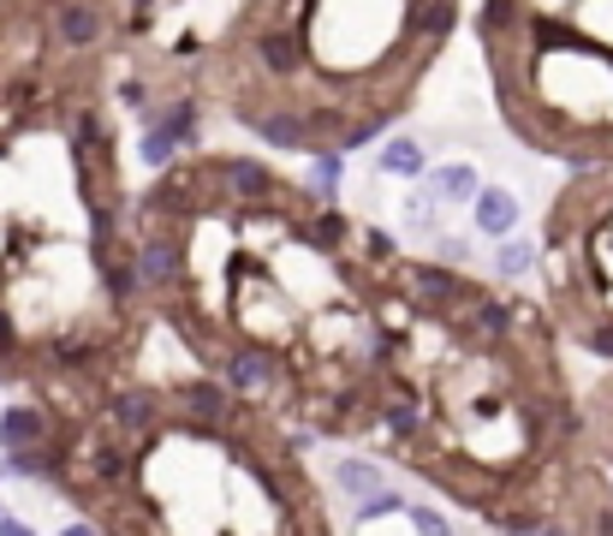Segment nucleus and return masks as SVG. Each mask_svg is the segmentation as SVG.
Wrapping results in <instances>:
<instances>
[{
    "label": "nucleus",
    "instance_id": "4",
    "mask_svg": "<svg viewBox=\"0 0 613 536\" xmlns=\"http://www.w3.org/2000/svg\"><path fill=\"white\" fill-rule=\"evenodd\" d=\"M464 0H239L209 36H179L202 108L251 143L352 155L417 108Z\"/></svg>",
    "mask_w": 613,
    "mask_h": 536
},
{
    "label": "nucleus",
    "instance_id": "5",
    "mask_svg": "<svg viewBox=\"0 0 613 536\" xmlns=\"http://www.w3.org/2000/svg\"><path fill=\"white\" fill-rule=\"evenodd\" d=\"M489 96L524 150L613 162V0H471Z\"/></svg>",
    "mask_w": 613,
    "mask_h": 536
},
{
    "label": "nucleus",
    "instance_id": "8",
    "mask_svg": "<svg viewBox=\"0 0 613 536\" xmlns=\"http://www.w3.org/2000/svg\"><path fill=\"white\" fill-rule=\"evenodd\" d=\"M54 429L48 405L42 400H12L7 412H0V453H24V447H42Z\"/></svg>",
    "mask_w": 613,
    "mask_h": 536
},
{
    "label": "nucleus",
    "instance_id": "19",
    "mask_svg": "<svg viewBox=\"0 0 613 536\" xmlns=\"http://www.w3.org/2000/svg\"><path fill=\"white\" fill-rule=\"evenodd\" d=\"M61 536H101V530H96V525H66Z\"/></svg>",
    "mask_w": 613,
    "mask_h": 536
},
{
    "label": "nucleus",
    "instance_id": "3",
    "mask_svg": "<svg viewBox=\"0 0 613 536\" xmlns=\"http://www.w3.org/2000/svg\"><path fill=\"white\" fill-rule=\"evenodd\" d=\"M560 340L548 304L399 251L370 436L494 530L543 536L566 506L583 436Z\"/></svg>",
    "mask_w": 613,
    "mask_h": 536
},
{
    "label": "nucleus",
    "instance_id": "14",
    "mask_svg": "<svg viewBox=\"0 0 613 536\" xmlns=\"http://www.w3.org/2000/svg\"><path fill=\"white\" fill-rule=\"evenodd\" d=\"M340 173H346V155H310V192H322V197H333L340 192Z\"/></svg>",
    "mask_w": 613,
    "mask_h": 536
},
{
    "label": "nucleus",
    "instance_id": "17",
    "mask_svg": "<svg viewBox=\"0 0 613 536\" xmlns=\"http://www.w3.org/2000/svg\"><path fill=\"white\" fill-rule=\"evenodd\" d=\"M412 525H417V536H452L447 513H435V506H412Z\"/></svg>",
    "mask_w": 613,
    "mask_h": 536
},
{
    "label": "nucleus",
    "instance_id": "15",
    "mask_svg": "<svg viewBox=\"0 0 613 536\" xmlns=\"http://www.w3.org/2000/svg\"><path fill=\"white\" fill-rule=\"evenodd\" d=\"M179 7H191V0H138L143 36H155V31H162V19H167V12H179Z\"/></svg>",
    "mask_w": 613,
    "mask_h": 536
},
{
    "label": "nucleus",
    "instance_id": "18",
    "mask_svg": "<svg viewBox=\"0 0 613 536\" xmlns=\"http://www.w3.org/2000/svg\"><path fill=\"white\" fill-rule=\"evenodd\" d=\"M0 536H31V530H24L19 518H7V513H0Z\"/></svg>",
    "mask_w": 613,
    "mask_h": 536
},
{
    "label": "nucleus",
    "instance_id": "10",
    "mask_svg": "<svg viewBox=\"0 0 613 536\" xmlns=\"http://www.w3.org/2000/svg\"><path fill=\"white\" fill-rule=\"evenodd\" d=\"M429 192L441 197V203H477L483 179H477V167H464V162H441V167L429 173Z\"/></svg>",
    "mask_w": 613,
    "mask_h": 536
},
{
    "label": "nucleus",
    "instance_id": "9",
    "mask_svg": "<svg viewBox=\"0 0 613 536\" xmlns=\"http://www.w3.org/2000/svg\"><path fill=\"white\" fill-rule=\"evenodd\" d=\"M471 215H477V233L483 239H513V227H518V197L506 192V185H483L471 203Z\"/></svg>",
    "mask_w": 613,
    "mask_h": 536
},
{
    "label": "nucleus",
    "instance_id": "2",
    "mask_svg": "<svg viewBox=\"0 0 613 536\" xmlns=\"http://www.w3.org/2000/svg\"><path fill=\"white\" fill-rule=\"evenodd\" d=\"M138 0H0V382L54 417L143 364L150 293L125 179Z\"/></svg>",
    "mask_w": 613,
    "mask_h": 536
},
{
    "label": "nucleus",
    "instance_id": "11",
    "mask_svg": "<svg viewBox=\"0 0 613 536\" xmlns=\"http://www.w3.org/2000/svg\"><path fill=\"white\" fill-rule=\"evenodd\" d=\"M375 167L382 173H393V179H423V143H412V138H387L382 143V155H375Z\"/></svg>",
    "mask_w": 613,
    "mask_h": 536
},
{
    "label": "nucleus",
    "instance_id": "12",
    "mask_svg": "<svg viewBox=\"0 0 613 536\" xmlns=\"http://www.w3.org/2000/svg\"><path fill=\"white\" fill-rule=\"evenodd\" d=\"M333 477H340V489H346V495H358V501H370V495H382V489H387V477L375 471L370 459H340Z\"/></svg>",
    "mask_w": 613,
    "mask_h": 536
},
{
    "label": "nucleus",
    "instance_id": "13",
    "mask_svg": "<svg viewBox=\"0 0 613 536\" xmlns=\"http://www.w3.org/2000/svg\"><path fill=\"white\" fill-rule=\"evenodd\" d=\"M530 269H536V244L501 239V251H494V274H501V281H518V274H530Z\"/></svg>",
    "mask_w": 613,
    "mask_h": 536
},
{
    "label": "nucleus",
    "instance_id": "6",
    "mask_svg": "<svg viewBox=\"0 0 613 536\" xmlns=\"http://www.w3.org/2000/svg\"><path fill=\"white\" fill-rule=\"evenodd\" d=\"M536 269L554 328L578 352L613 364V162L566 167V185L543 215Z\"/></svg>",
    "mask_w": 613,
    "mask_h": 536
},
{
    "label": "nucleus",
    "instance_id": "16",
    "mask_svg": "<svg viewBox=\"0 0 613 536\" xmlns=\"http://www.w3.org/2000/svg\"><path fill=\"white\" fill-rule=\"evenodd\" d=\"M382 513H412L393 489H382V495H370V501H358V525H370V518H382Z\"/></svg>",
    "mask_w": 613,
    "mask_h": 536
},
{
    "label": "nucleus",
    "instance_id": "7",
    "mask_svg": "<svg viewBox=\"0 0 613 536\" xmlns=\"http://www.w3.org/2000/svg\"><path fill=\"white\" fill-rule=\"evenodd\" d=\"M566 536H613V375L583 394V436L572 453V489L554 518Z\"/></svg>",
    "mask_w": 613,
    "mask_h": 536
},
{
    "label": "nucleus",
    "instance_id": "1",
    "mask_svg": "<svg viewBox=\"0 0 613 536\" xmlns=\"http://www.w3.org/2000/svg\"><path fill=\"white\" fill-rule=\"evenodd\" d=\"M399 256L269 155L197 143L138 192L155 322L227 394L298 436H370Z\"/></svg>",
    "mask_w": 613,
    "mask_h": 536
}]
</instances>
